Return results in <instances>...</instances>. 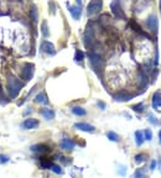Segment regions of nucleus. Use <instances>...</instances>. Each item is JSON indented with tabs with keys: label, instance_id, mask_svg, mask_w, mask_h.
<instances>
[{
	"label": "nucleus",
	"instance_id": "nucleus-26",
	"mask_svg": "<svg viewBox=\"0 0 161 178\" xmlns=\"http://www.w3.org/2000/svg\"><path fill=\"white\" fill-rule=\"evenodd\" d=\"M144 137H145L146 141H151V140H153V132H151L150 129H145V131H144Z\"/></svg>",
	"mask_w": 161,
	"mask_h": 178
},
{
	"label": "nucleus",
	"instance_id": "nucleus-33",
	"mask_svg": "<svg viewBox=\"0 0 161 178\" xmlns=\"http://www.w3.org/2000/svg\"><path fill=\"white\" fill-rule=\"evenodd\" d=\"M97 105H98L102 110H104V109H105V103H103V101H100V100H98V101H97Z\"/></svg>",
	"mask_w": 161,
	"mask_h": 178
},
{
	"label": "nucleus",
	"instance_id": "nucleus-6",
	"mask_svg": "<svg viewBox=\"0 0 161 178\" xmlns=\"http://www.w3.org/2000/svg\"><path fill=\"white\" fill-rule=\"evenodd\" d=\"M34 72H35V66L32 63H25V66L22 68V78L26 82L31 81V78L34 76Z\"/></svg>",
	"mask_w": 161,
	"mask_h": 178
},
{
	"label": "nucleus",
	"instance_id": "nucleus-5",
	"mask_svg": "<svg viewBox=\"0 0 161 178\" xmlns=\"http://www.w3.org/2000/svg\"><path fill=\"white\" fill-rule=\"evenodd\" d=\"M146 26L149 27L150 31L153 32H158V29H159V20H158V16L155 14H151L148 19H146Z\"/></svg>",
	"mask_w": 161,
	"mask_h": 178
},
{
	"label": "nucleus",
	"instance_id": "nucleus-1",
	"mask_svg": "<svg viewBox=\"0 0 161 178\" xmlns=\"http://www.w3.org/2000/svg\"><path fill=\"white\" fill-rule=\"evenodd\" d=\"M22 87H24V83L20 82L17 78L9 77L7 83H6V88H7V91H9V96L11 99H14V98L17 96V94L20 93V90H21Z\"/></svg>",
	"mask_w": 161,
	"mask_h": 178
},
{
	"label": "nucleus",
	"instance_id": "nucleus-27",
	"mask_svg": "<svg viewBox=\"0 0 161 178\" xmlns=\"http://www.w3.org/2000/svg\"><path fill=\"white\" fill-rule=\"evenodd\" d=\"M7 103H9V99H6L5 94L2 93V89H1V86H0V104L5 105V104H7Z\"/></svg>",
	"mask_w": 161,
	"mask_h": 178
},
{
	"label": "nucleus",
	"instance_id": "nucleus-25",
	"mask_svg": "<svg viewBox=\"0 0 161 178\" xmlns=\"http://www.w3.org/2000/svg\"><path fill=\"white\" fill-rule=\"evenodd\" d=\"M145 160H146V156H145L144 154H139V155H136V156L134 157L135 163H141V162H144Z\"/></svg>",
	"mask_w": 161,
	"mask_h": 178
},
{
	"label": "nucleus",
	"instance_id": "nucleus-20",
	"mask_svg": "<svg viewBox=\"0 0 161 178\" xmlns=\"http://www.w3.org/2000/svg\"><path fill=\"white\" fill-rule=\"evenodd\" d=\"M72 113H73L75 115H78V116H83V115L87 114V111H85L83 108H80V106H73V108H72Z\"/></svg>",
	"mask_w": 161,
	"mask_h": 178
},
{
	"label": "nucleus",
	"instance_id": "nucleus-24",
	"mask_svg": "<svg viewBox=\"0 0 161 178\" xmlns=\"http://www.w3.org/2000/svg\"><path fill=\"white\" fill-rule=\"evenodd\" d=\"M84 58V53L80 51V50H76V53H75V61L76 62H82Z\"/></svg>",
	"mask_w": 161,
	"mask_h": 178
},
{
	"label": "nucleus",
	"instance_id": "nucleus-17",
	"mask_svg": "<svg viewBox=\"0 0 161 178\" xmlns=\"http://www.w3.org/2000/svg\"><path fill=\"white\" fill-rule=\"evenodd\" d=\"M30 17H31V21L34 24H36L39 21V12H37V7L35 5L31 6V9H30Z\"/></svg>",
	"mask_w": 161,
	"mask_h": 178
},
{
	"label": "nucleus",
	"instance_id": "nucleus-11",
	"mask_svg": "<svg viewBox=\"0 0 161 178\" xmlns=\"http://www.w3.org/2000/svg\"><path fill=\"white\" fill-rule=\"evenodd\" d=\"M75 127L80 130V131H85V132H94L95 131L94 126H92L90 124H87V122H77V124H75Z\"/></svg>",
	"mask_w": 161,
	"mask_h": 178
},
{
	"label": "nucleus",
	"instance_id": "nucleus-9",
	"mask_svg": "<svg viewBox=\"0 0 161 178\" xmlns=\"http://www.w3.org/2000/svg\"><path fill=\"white\" fill-rule=\"evenodd\" d=\"M76 146V142L71 139H62V141L60 142V147L65 151H72Z\"/></svg>",
	"mask_w": 161,
	"mask_h": 178
},
{
	"label": "nucleus",
	"instance_id": "nucleus-29",
	"mask_svg": "<svg viewBox=\"0 0 161 178\" xmlns=\"http://www.w3.org/2000/svg\"><path fill=\"white\" fill-rule=\"evenodd\" d=\"M51 170L55 172V173H57V175H62V168L60 167V166H57V165H52V167H51Z\"/></svg>",
	"mask_w": 161,
	"mask_h": 178
},
{
	"label": "nucleus",
	"instance_id": "nucleus-7",
	"mask_svg": "<svg viewBox=\"0 0 161 178\" xmlns=\"http://www.w3.org/2000/svg\"><path fill=\"white\" fill-rule=\"evenodd\" d=\"M135 95H136V94H129V93H126V91H119V93L114 94L113 98H114L115 101H129V100L133 99Z\"/></svg>",
	"mask_w": 161,
	"mask_h": 178
},
{
	"label": "nucleus",
	"instance_id": "nucleus-30",
	"mask_svg": "<svg viewBox=\"0 0 161 178\" xmlns=\"http://www.w3.org/2000/svg\"><path fill=\"white\" fill-rule=\"evenodd\" d=\"M149 121L153 124V125H159V121H158V119L153 115V114H149Z\"/></svg>",
	"mask_w": 161,
	"mask_h": 178
},
{
	"label": "nucleus",
	"instance_id": "nucleus-3",
	"mask_svg": "<svg viewBox=\"0 0 161 178\" xmlns=\"http://www.w3.org/2000/svg\"><path fill=\"white\" fill-rule=\"evenodd\" d=\"M102 6H103V1L102 0H92L88 4V6H87V15L92 16V15L98 14L102 10Z\"/></svg>",
	"mask_w": 161,
	"mask_h": 178
},
{
	"label": "nucleus",
	"instance_id": "nucleus-10",
	"mask_svg": "<svg viewBox=\"0 0 161 178\" xmlns=\"http://www.w3.org/2000/svg\"><path fill=\"white\" fill-rule=\"evenodd\" d=\"M39 126V121L36 119H26L24 122H21V127L25 129V130H31V129H36Z\"/></svg>",
	"mask_w": 161,
	"mask_h": 178
},
{
	"label": "nucleus",
	"instance_id": "nucleus-4",
	"mask_svg": "<svg viewBox=\"0 0 161 178\" xmlns=\"http://www.w3.org/2000/svg\"><path fill=\"white\" fill-rule=\"evenodd\" d=\"M110 10L117 19H125V14L120 7V0H113L110 2Z\"/></svg>",
	"mask_w": 161,
	"mask_h": 178
},
{
	"label": "nucleus",
	"instance_id": "nucleus-14",
	"mask_svg": "<svg viewBox=\"0 0 161 178\" xmlns=\"http://www.w3.org/2000/svg\"><path fill=\"white\" fill-rule=\"evenodd\" d=\"M68 9H70V12H71L72 17H73L75 20H80V14H82L80 6H68Z\"/></svg>",
	"mask_w": 161,
	"mask_h": 178
},
{
	"label": "nucleus",
	"instance_id": "nucleus-22",
	"mask_svg": "<svg viewBox=\"0 0 161 178\" xmlns=\"http://www.w3.org/2000/svg\"><path fill=\"white\" fill-rule=\"evenodd\" d=\"M107 136H108V139H109L110 141H114V142H118V141H119V136H118L114 131H109V132H107Z\"/></svg>",
	"mask_w": 161,
	"mask_h": 178
},
{
	"label": "nucleus",
	"instance_id": "nucleus-35",
	"mask_svg": "<svg viewBox=\"0 0 161 178\" xmlns=\"http://www.w3.org/2000/svg\"><path fill=\"white\" fill-rule=\"evenodd\" d=\"M77 4H78V6L82 5V0H77Z\"/></svg>",
	"mask_w": 161,
	"mask_h": 178
},
{
	"label": "nucleus",
	"instance_id": "nucleus-19",
	"mask_svg": "<svg viewBox=\"0 0 161 178\" xmlns=\"http://www.w3.org/2000/svg\"><path fill=\"white\" fill-rule=\"evenodd\" d=\"M145 137H144V132L141 131H135V141H136V145L138 146H141L143 142H144Z\"/></svg>",
	"mask_w": 161,
	"mask_h": 178
},
{
	"label": "nucleus",
	"instance_id": "nucleus-32",
	"mask_svg": "<svg viewBox=\"0 0 161 178\" xmlns=\"http://www.w3.org/2000/svg\"><path fill=\"white\" fill-rule=\"evenodd\" d=\"M48 5H50V12H51V14H55V12H56V7H55V4H53L52 1H50V4H48Z\"/></svg>",
	"mask_w": 161,
	"mask_h": 178
},
{
	"label": "nucleus",
	"instance_id": "nucleus-16",
	"mask_svg": "<svg viewBox=\"0 0 161 178\" xmlns=\"http://www.w3.org/2000/svg\"><path fill=\"white\" fill-rule=\"evenodd\" d=\"M52 165H53V163H52L48 158H46V157H40V166H41V168H44V170H51Z\"/></svg>",
	"mask_w": 161,
	"mask_h": 178
},
{
	"label": "nucleus",
	"instance_id": "nucleus-36",
	"mask_svg": "<svg viewBox=\"0 0 161 178\" xmlns=\"http://www.w3.org/2000/svg\"><path fill=\"white\" fill-rule=\"evenodd\" d=\"M159 139H160V144H161V130L159 131Z\"/></svg>",
	"mask_w": 161,
	"mask_h": 178
},
{
	"label": "nucleus",
	"instance_id": "nucleus-28",
	"mask_svg": "<svg viewBox=\"0 0 161 178\" xmlns=\"http://www.w3.org/2000/svg\"><path fill=\"white\" fill-rule=\"evenodd\" d=\"M145 175H146V172H145V170H144V168H138V170L135 171V173H134V177L135 178L144 177Z\"/></svg>",
	"mask_w": 161,
	"mask_h": 178
},
{
	"label": "nucleus",
	"instance_id": "nucleus-31",
	"mask_svg": "<svg viewBox=\"0 0 161 178\" xmlns=\"http://www.w3.org/2000/svg\"><path fill=\"white\" fill-rule=\"evenodd\" d=\"M9 161V157L5 155H0V163H6Z\"/></svg>",
	"mask_w": 161,
	"mask_h": 178
},
{
	"label": "nucleus",
	"instance_id": "nucleus-2",
	"mask_svg": "<svg viewBox=\"0 0 161 178\" xmlns=\"http://www.w3.org/2000/svg\"><path fill=\"white\" fill-rule=\"evenodd\" d=\"M88 58H89V62H90V66H92L93 71H94L97 74H99L100 71H102L103 67H104V61H103V58H102L99 55L93 53V52H89V53H88Z\"/></svg>",
	"mask_w": 161,
	"mask_h": 178
},
{
	"label": "nucleus",
	"instance_id": "nucleus-23",
	"mask_svg": "<svg viewBox=\"0 0 161 178\" xmlns=\"http://www.w3.org/2000/svg\"><path fill=\"white\" fill-rule=\"evenodd\" d=\"M41 30H42V35H44L45 37H48V36H50L48 26H47V22H46V21H44V22H42V25H41Z\"/></svg>",
	"mask_w": 161,
	"mask_h": 178
},
{
	"label": "nucleus",
	"instance_id": "nucleus-13",
	"mask_svg": "<svg viewBox=\"0 0 161 178\" xmlns=\"http://www.w3.org/2000/svg\"><path fill=\"white\" fill-rule=\"evenodd\" d=\"M40 114L46 119V120H52L55 118V111L52 109H48V108H44L40 110Z\"/></svg>",
	"mask_w": 161,
	"mask_h": 178
},
{
	"label": "nucleus",
	"instance_id": "nucleus-12",
	"mask_svg": "<svg viewBox=\"0 0 161 178\" xmlns=\"http://www.w3.org/2000/svg\"><path fill=\"white\" fill-rule=\"evenodd\" d=\"M31 151H34L36 154H47V152H50V147L44 144H37L31 147Z\"/></svg>",
	"mask_w": 161,
	"mask_h": 178
},
{
	"label": "nucleus",
	"instance_id": "nucleus-34",
	"mask_svg": "<svg viewBox=\"0 0 161 178\" xmlns=\"http://www.w3.org/2000/svg\"><path fill=\"white\" fill-rule=\"evenodd\" d=\"M155 167H156V161H151V163H150V171H154Z\"/></svg>",
	"mask_w": 161,
	"mask_h": 178
},
{
	"label": "nucleus",
	"instance_id": "nucleus-8",
	"mask_svg": "<svg viewBox=\"0 0 161 178\" xmlns=\"http://www.w3.org/2000/svg\"><path fill=\"white\" fill-rule=\"evenodd\" d=\"M41 50H42V52H45V53H47V55H50V56L56 55L55 46H53L51 42H48V41H44V42L41 43Z\"/></svg>",
	"mask_w": 161,
	"mask_h": 178
},
{
	"label": "nucleus",
	"instance_id": "nucleus-37",
	"mask_svg": "<svg viewBox=\"0 0 161 178\" xmlns=\"http://www.w3.org/2000/svg\"><path fill=\"white\" fill-rule=\"evenodd\" d=\"M19 1H22V0H19Z\"/></svg>",
	"mask_w": 161,
	"mask_h": 178
},
{
	"label": "nucleus",
	"instance_id": "nucleus-21",
	"mask_svg": "<svg viewBox=\"0 0 161 178\" xmlns=\"http://www.w3.org/2000/svg\"><path fill=\"white\" fill-rule=\"evenodd\" d=\"M131 109L135 111V113H143L145 110V104L144 103H139V104H135L131 106Z\"/></svg>",
	"mask_w": 161,
	"mask_h": 178
},
{
	"label": "nucleus",
	"instance_id": "nucleus-18",
	"mask_svg": "<svg viewBox=\"0 0 161 178\" xmlns=\"http://www.w3.org/2000/svg\"><path fill=\"white\" fill-rule=\"evenodd\" d=\"M35 101L39 103V104H47L48 103V99H47V95L45 93H39L36 96H35Z\"/></svg>",
	"mask_w": 161,
	"mask_h": 178
},
{
	"label": "nucleus",
	"instance_id": "nucleus-15",
	"mask_svg": "<svg viewBox=\"0 0 161 178\" xmlns=\"http://www.w3.org/2000/svg\"><path fill=\"white\" fill-rule=\"evenodd\" d=\"M161 106V91H156L153 95V108L156 110Z\"/></svg>",
	"mask_w": 161,
	"mask_h": 178
}]
</instances>
